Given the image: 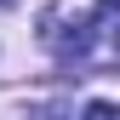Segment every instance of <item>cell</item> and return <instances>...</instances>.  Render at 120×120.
Segmentation results:
<instances>
[{
  "instance_id": "1",
  "label": "cell",
  "mask_w": 120,
  "mask_h": 120,
  "mask_svg": "<svg viewBox=\"0 0 120 120\" xmlns=\"http://www.w3.org/2000/svg\"><path fill=\"white\" fill-rule=\"evenodd\" d=\"M97 29L120 40V0H97Z\"/></svg>"
},
{
  "instance_id": "2",
  "label": "cell",
  "mask_w": 120,
  "mask_h": 120,
  "mask_svg": "<svg viewBox=\"0 0 120 120\" xmlns=\"http://www.w3.org/2000/svg\"><path fill=\"white\" fill-rule=\"evenodd\" d=\"M80 120H120V109H114V103H86Z\"/></svg>"
},
{
  "instance_id": "3",
  "label": "cell",
  "mask_w": 120,
  "mask_h": 120,
  "mask_svg": "<svg viewBox=\"0 0 120 120\" xmlns=\"http://www.w3.org/2000/svg\"><path fill=\"white\" fill-rule=\"evenodd\" d=\"M0 6H6V0H0Z\"/></svg>"
}]
</instances>
